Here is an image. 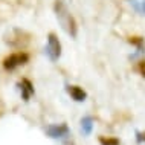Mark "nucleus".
Segmentation results:
<instances>
[{"label": "nucleus", "instance_id": "nucleus-1", "mask_svg": "<svg viewBox=\"0 0 145 145\" xmlns=\"http://www.w3.org/2000/svg\"><path fill=\"white\" fill-rule=\"evenodd\" d=\"M54 9H55V15L58 18V23L61 25V28L72 38H75L76 34H78V26H76V22H75V18H73V15L69 12L67 6H66L61 0H57Z\"/></svg>", "mask_w": 145, "mask_h": 145}, {"label": "nucleus", "instance_id": "nucleus-2", "mask_svg": "<svg viewBox=\"0 0 145 145\" xmlns=\"http://www.w3.org/2000/svg\"><path fill=\"white\" fill-rule=\"evenodd\" d=\"M44 52L50 61H57L61 57V43L54 32H50L48 35V44H46Z\"/></svg>", "mask_w": 145, "mask_h": 145}, {"label": "nucleus", "instance_id": "nucleus-3", "mask_svg": "<svg viewBox=\"0 0 145 145\" xmlns=\"http://www.w3.org/2000/svg\"><path fill=\"white\" fill-rule=\"evenodd\" d=\"M29 61V55L26 52H18V54H11L9 57H6L3 60V67L6 70H14L17 66L26 64Z\"/></svg>", "mask_w": 145, "mask_h": 145}, {"label": "nucleus", "instance_id": "nucleus-4", "mask_svg": "<svg viewBox=\"0 0 145 145\" xmlns=\"http://www.w3.org/2000/svg\"><path fill=\"white\" fill-rule=\"evenodd\" d=\"M46 133L52 139H63L70 135V130L66 124H50L46 127Z\"/></svg>", "mask_w": 145, "mask_h": 145}, {"label": "nucleus", "instance_id": "nucleus-5", "mask_svg": "<svg viewBox=\"0 0 145 145\" xmlns=\"http://www.w3.org/2000/svg\"><path fill=\"white\" fill-rule=\"evenodd\" d=\"M67 92H69V95L72 96V99L76 101V103H83V101L87 99V93H86L81 87H78V86H69Z\"/></svg>", "mask_w": 145, "mask_h": 145}, {"label": "nucleus", "instance_id": "nucleus-6", "mask_svg": "<svg viewBox=\"0 0 145 145\" xmlns=\"http://www.w3.org/2000/svg\"><path fill=\"white\" fill-rule=\"evenodd\" d=\"M20 90H22V98H23V99L29 101L31 95L34 93V86H32V83H31L28 78H23V80H22Z\"/></svg>", "mask_w": 145, "mask_h": 145}, {"label": "nucleus", "instance_id": "nucleus-7", "mask_svg": "<svg viewBox=\"0 0 145 145\" xmlns=\"http://www.w3.org/2000/svg\"><path fill=\"white\" fill-rule=\"evenodd\" d=\"M92 130H93V119L90 116H84L81 119V131H83V135L89 136L92 133Z\"/></svg>", "mask_w": 145, "mask_h": 145}, {"label": "nucleus", "instance_id": "nucleus-8", "mask_svg": "<svg viewBox=\"0 0 145 145\" xmlns=\"http://www.w3.org/2000/svg\"><path fill=\"white\" fill-rule=\"evenodd\" d=\"M101 145H119V139L118 138H105V136H101L99 139Z\"/></svg>", "mask_w": 145, "mask_h": 145}, {"label": "nucleus", "instance_id": "nucleus-9", "mask_svg": "<svg viewBox=\"0 0 145 145\" xmlns=\"http://www.w3.org/2000/svg\"><path fill=\"white\" fill-rule=\"evenodd\" d=\"M128 41H130L131 44L138 46L139 49L144 48V38H140V37H130V38H128Z\"/></svg>", "mask_w": 145, "mask_h": 145}, {"label": "nucleus", "instance_id": "nucleus-10", "mask_svg": "<svg viewBox=\"0 0 145 145\" xmlns=\"http://www.w3.org/2000/svg\"><path fill=\"white\" fill-rule=\"evenodd\" d=\"M133 5H135V8L138 11H140V12L145 14V0H133Z\"/></svg>", "mask_w": 145, "mask_h": 145}, {"label": "nucleus", "instance_id": "nucleus-11", "mask_svg": "<svg viewBox=\"0 0 145 145\" xmlns=\"http://www.w3.org/2000/svg\"><path fill=\"white\" fill-rule=\"evenodd\" d=\"M139 70H140V73L145 76V60H142V61L139 63Z\"/></svg>", "mask_w": 145, "mask_h": 145}, {"label": "nucleus", "instance_id": "nucleus-12", "mask_svg": "<svg viewBox=\"0 0 145 145\" xmlns=\"http://www.w3.org/2000/svg\"><path fill=\"white\" fill-rule=\"evenodd\" d=\"M138 140H139V142L145 140V131H144V133H138Z\"/></svg>", "mask_w": 145, "mask_h": 145}]
</instances>
